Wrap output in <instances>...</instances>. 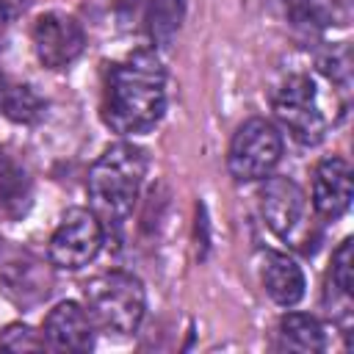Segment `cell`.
I'll use <instances>...</instances> for the list:
<instances>
[{"instance_id": "obj_13", "label": "cell", "mask_w": 354, "mask_h": 354, "mask_svg": "<svg viewBox=\"0 0 354 354\" xmlns=\"http://www.w3.org/2000/svg\"><path fill=\"white\" fill-rule=\"evenodd\" d=\"M33 199L30 191V180L28 171L8 155L0 149V216L3 218H19L28 213Z\"/></svg>"}, {"instance_id": "obj_4", "label": "cell", "mask_w": 354, "mask_h": 354, "mask_svg": "<svg viewBox=\"0 0 354 354\" xmlns=\"http://www.w3.org/2000/svg\"><path fill=\"white\" fill-rule=\"evenodd\" d=\"M279 155H282L279 130L268 119L254 116L235 130L227 166L238 183H254V180H266L274 171V166L279 163Z\"/></svg>"}, {"instance_id": "obj_20", "label": "cell", "mask_w": 354, "mask_h": 354, "mask_svg": "<svg viewBox=\"0 0 354 354\" xmlns=\"http://www.w3.org/2000/svg\"><path fill=\"white\" fill-rule=\"evenodd\" d=\"M6 88H8V80H6V75L0 72V102H3V97H6Z\"/></svg>"}, {"instance_id": "obj_12", "label": "cell", "mask_w": 354, "mask_h": 354, "mask_svg": "<svg viewBox=\"0 0 354 354\" xmlns=\"http://www.w3.org/2000/svg\"><path fill=\"white\" fill-rule=\"evenodd\" d=\"M263 288L277 304L293 307L304 296V274L293 257L268 252L263 260Z\"/></svg>"}, {"instance_id": "obj_16", "label": "cell", "mask_w": 354, "mask_h": 354, "mask_svg": "<svg viewBox=\"0 0 354 354\" xmlns=\"http://www.w3.org/2000/svg\"><path fill=\"white\" fill-rule=\"evenodd\" d=\"M0 111L17 124H33L44 113V100L36 94L33 86H11L8 83L6 97L0 102Z\"/></svg>"}, {"instance_id": "obj_6", "label": "cell", "mask_w": 354, "mask_h": 354, "mask_svg": "<svg viewBox=\"0 0 354 354\" xmlns=\"http://www.w3.org/2000/svg\"><path fill=\"white\" fill-rule=\"evenodd\" d=\"M274 113L282 127L304 147H315L326 133V119L315 100V83L307 75H293L279 86L274 97Z\"/></svg>"}, {"instance_id": "obj_7", "label": "cell", "mask_w": 354, "mask_h": 354, "mask_svg": "<svg viewBox=\"0 0 354 354\" xmlns=\"http://www.w3.org/2000/svg\"><path fill=\"white\" fill-rule=\"evenodd\" d=\"M86 44L80 22L64 11H47L33 25V50L47 69H61L72 64Z\"/></svg>"}, {"instance_id": "obj_11", "label": "cell", "mask_w": 354, "mask_h": 354, "mask_svg": "<svg viewBox=\"0 0 354 354\" xmlns=\"http://www.w3.org/2000/svg\"><path fill=\"white\" fill-rule=\"evenodd\" d=\"M313 205L324 218H340L351 205V166L343 158H324L313 177Z\"/></svg>"}, {"instance_id": "obj_14", "label": "cell", "mask_w": 354, "mask_h": 354, "mask_svg": "<svg viewBox=\"0 0 354 354\" xmlns=\"http://www.w3.org/2000/svg\"><path fill=\"white\" fill-rule=\"evenodd\" d=\"M279 343L282 348H290L299 354H315V351H324L326 337L318 318L307 313H285L279 321Z\"/></svg>"}, {"instance_id": "obj_19", "label": "cell", "mask_w": 354, "mask_h": 354, "mask_svg": "<svg viewBox=\"0 0 354 354\" xmlns=\"http://www.w3.org/2000/svg\"><path fill=\"white\" fill-rule=\"evenodd\" d=\"M8 22H11V11L6 6V0H0V47L6 41V33H8Z\"/></svg>"}, {"instance_id": "obj_5", "label": "cell", "mask_w": 354, "mask_h": 354, "mask_svg": "<svg viewBox=\"0 0 354 354\" xmlns=\"http://www.w3.org/2000/svg\"><path fill=\"white\" fill-rule=\"evenodd\" d=\"M102 238H105V230L97 213L86 207H72L64 213L61 224L50 238V246H47L50 263L55 268L77 271L97 257Z\"/></svg>"}, {"instance_id": "obj_18", "label": "cell", "mask_w": 354, "mask_h": 354, "mask_svg": "<svg viewBox=\"0 0 354 354\" xmlns=\"http://www.w3.org/2000/svg\"><path fill=\"white\" fill-rule=\"evenodd\" d=\"M44 346H47L44 337H39V332L28 324H11L0 335V348L8 351H41Z\"/></svg>"}, {"instance_id": "obj_8", "label": "cell", "mask_w": 354, "mask_h": 354, "mask_svg": "<svg viewBox=\"0 0 354 354\" xmlns=\"http://www.w3.org/2000/svg\"><path fill=\"white\" fill-rule=\"evenodd\" d=\"M50 290H53V274L33 254L11 257L0 268V293L22 310L41 304L50 296Z\"/></svg>"}, {"instance_id": "obj_1", "label": "cell", "mask_w": 354, "mask_h": 354, "mask_svg": "<svg viewBox=\"0 0 354 354\" xmlns=\"http://www.w3.org/2000/svg\"><path fill=\"white\" fill-rule=\"evenodd\" d=\"M166 111V72L155 50H136L113 64L102 97V122L122 136L152 130Z\"/></svg>"}, {"instance_id": "obj_17", "label": "cell", "mask_w": 354, "mask_h": 354, "mask_svg": "<svg viewBox=\"0 0 354 354\" xmlns=\"http://www.w3.org/2000/svg\"><path fill=\"white\" fill-rule=\"evenodd\" d=\"M351 249H354V241L346 238V241H340V246L332 254V282L346 296H351V290H354V274H351L354 271V254H351Z\"/></svg>"}, {"instance_id": "obj_15", "label": "cell", "mask_w": 354, "mask_h": 354, "mask_svg": "<svg viewBox=\"0 0 354 354\" xmlns=\"http://www.w3.org/2000/svg\"><path fill=\"white\" fill-rule=\"evenodd\" d=\"M185 0H147V33L155 47H169L183 25Z\"/></svg>"}, {"instance_id": "obj_9", "label": "cell", "mask_w": 354, "mask_h": 354, "mask_svg": "<svg viewBox=\"0 0 354 354\" xmlns=\"http://www.w3.org/2000/svg\"><path fill=\"white\" fill-rule=\"evenodd\" d=\"M94 321L77 301H61L55 304L44 318V343L53 351L64 354H80L94 346Z\"/></svg>"}, {"instance_id": "obj_3", "label": "cell", "mask_w": 354, "mask_h": 354, "mask_svg": "<svg viewBox=\"0 0 354 354\" xmlns=\"http://www.w3.org/2000/svg\"><path fill=\"white\" fill-rule=\"evenodd\" d=\"M83 301L94 326L108 335H133L141 326L147 310L144 285L130 271L97 274L86 282Z\"/></svg>"}, {"instance_id": "obj_2", "label": "cell", "mask_w": 354, "mask_h": 354, "mask_svg": "<svg viewBox=\"0 0 354 354\" xmlns=\"http://www.w3.org/2000/svg\"><path fill=\"white\" fill-rule=\"evenodd\" d=\"M147 152L133 141H116L94 160L86 188L102 230L119 227L133 213L141 183L147 177Z\"/></svg>"}, {"instance_id": "obj_10", "label": "cell", "mask_w": 354, "mask_h": 354, "mask_svg": "<svg viewBox=\"0 0 354 354\" xmlns=\"http://www.w3.org/2000/svg\"><path fill=\"white\" fill-rule=\"evenodd\" d=\"M301 213H304V194L290 177H268L263 183L260 216L274 235L288 238L293 227L301 221Z\"/></svg>"}]
</instances>
